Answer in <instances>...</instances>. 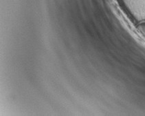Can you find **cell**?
I'll use <instances>...</instances> for the list:
<instances>
[{
    "instance_id": "6da1fadb",
    "label": "cell",
    "mask_w": 145,
    "mask_h": 116,
    "mask_svg": "<svg viewBox=\"0 0 145 116\" xmlns=\"http://www.w3.org/2000/svg\"><path fill=\"white\" fill-rule=\"evenodd\" d=\"M138 30L142 35L143 38H145V22L140 23L138 26Z\"/></svg>"
}]
</instances>
